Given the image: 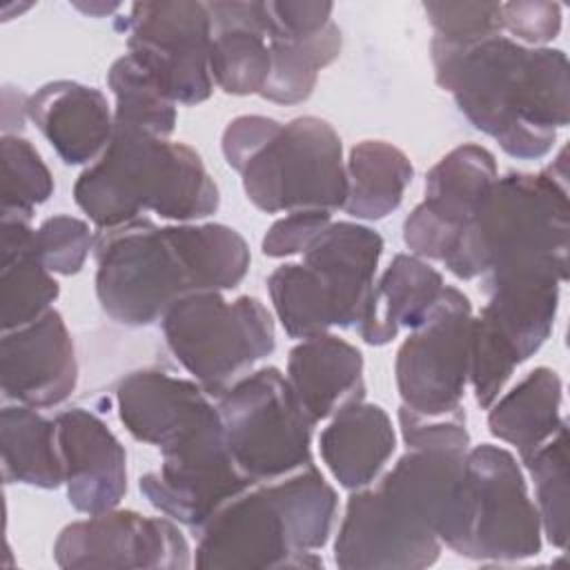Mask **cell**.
<instances>
[{"mask_svg":"<svg viewBox=\"0 0 570 570\" xmlns=\"http://www.w3.org/2000/svg\"><path fill=\"white\" fill-rule=\"evenodd\" d=\"M2 474L7 483L56 490L65 483L56 421L29 405H4L0 412Z\"/></svg>","mask_w":570,"mask_h":570,"instance_id":"cell-29","label":"cell"},{"mask_svg":"<svg viewBox=\"0 0 570 570\" xmlns=\"http://www.w3.org/2000/svg\"><path fill=\"white\" fill-rule=\"evenodd\" d=\"M96 236L87 220L56 214L45 218L33 232V249L51 274H78L94 249Z\"/></svg>","mask_w":570,"mask_h":570,"instance_id":"cell-35","label":"cell"},{"mask_svg":"<svg viewBox=\"0 0 570 570\" xmlns=\"http://www.w3.org/2000/svg\"><path fill=\"white\" fill-rule=\"evenodd\" d=\"M33 232L29 218L2 216L0 321L4 332L38 321L60 294L58 281L36 256Z\"/></svg>","mask_w":570,"mask_h":570,"instance_id":"cell-26","label":"cell"},{"mask_svg":"<svg viewBox=\"0 0 570 570\" xmlns=\"http://www.w3.org/2000/svg\"><path fill=\"white\" fill-rule=\"evenodd\" d=\"M541 519L517 456L492 443L463 461V523L456 554L476 561H521L541 552Z\"/></svg>","mask_w":570,"mask_h":570,"instance_id":"cell-8","label":"cell"},{"mask_svg":"<svg viewBox=\"0 0 570 570\" xmlns=\"http://www.w3.org/2000/svg\"><path fill=\"white\" fill-rule=\"evenodd\" d=\"M568 169L561 149L539 174L499 176L443 265L461 281L528 267H550L568 276Z\"/></svg>","mask_w":570,"mask_h":570,"instance_id":"cell-3","label":"cell"},{"mask_svg":"<svg viewBox=\"0 0 570 570\" xmlns=\"http://www.w3.org/2000/svg\"><path fill=\"white\" fill-rule=\"evenodd\" d=\"M321 459L345 490L372 485L396 450L387 412L365 399L343 405L318 436Z\"/></svg>","mask_w":570,"mask_h":570,"instance_id":"cell-24","label":"cell"},{"mask_svg":"<svg viewBox=\"0 0 570 570\" xmlns=\"http://www.w3.org/2000/svg\"><path fill=\"white\" fill-rule=\"evenodd\" d=\"M561 376L552 367H534L488 407L490 434L514 445L519 456L525 459L566 423L561 419Z\"/></svg>","mask_w":570,"mask_h":570,"instance_id":"cell-27","label":"cell"},{"mask_svg":"<svg viewBox=\"0 0 570 570\" xmlns=\"http://www.w3.org/2000/svg\"><path fill=\"white\" fill-rule=\"evenodd\" d=\"M94 256L96 298L120 325L147 327L160 321L176 298L198 292L176 225L158 227L140 216L100 229Z\"/></svg>","mask_w":570,"mask_h":570,"instance_id":"cell-6","label":"cell"},{"mask_svg":"<svg viewBox=\"0 0 570 570\" xmlns=\"http://www.w3.org/2000/svg\"><path fill=\"white\" fill-rule=\"evenodd\" d=\"M441 546L419 512L376 479L350 494L334 563L343 570H421L436 563Z\"/></svg>","mask_w":570,"mask_h":570,"instance_id":"cell-13","label":"cell"},{"mask_svg":"<svg viewBox=\"0 0 570 570\" xmlns=\"http://www.w3.org/2000/svg\"><path fill=\"white\" fill-rule=\"evenodd\" d=\"M116 407L125 430L158 450L218 419V407L196 381L163 370L127 374L116 387Z\"/></svg>","mask_w":570,"mask_h":570,"instance_id":"cell-19","label":"cell"},{"mask_svg":"<svg viewBox=\"0 0 570 570\" xmlns=\"http://www.w3.org/2000/svg\"><path fill=\"white\" fill-rule=\"evenodd\" d=\"M521 461L534 483V505L541 519V532L550 546L566 550L570 537L568 423Z\"/></svg>","mask_w":570,"mask_h":570,"instance_id":"cell-33","label":"cell"},{"mask_svg":"<svg viewBox=\"0 0 570 570\" xmlns=\"http://www.w3.org/2000/svg\"><path fill=\"white\" fill-rule=\"evenodd\" d=\"M2 154V216L29 218L53 194V178L38 149L22 136L0 140Z\"/></svg>","mask_w":570,"mask_h":570,"instance_id":"cell-34","label":"cell"},{"mask_svg":"<svg viewBox=\"0 0 570 570\" xmlns=\"http://www.w3.org/2000/svg\"><path fill=\"white\" fill-rule=\"evenodd\" d=\"M27 114L65 165H91L114 136L107 96L76 80H51L29 96Z\"/></svg>","mask_w":570,"mask_h":570,"instance_id":"cell-21","label":"cell"},{"mask_svg":"<svg viewBox=\"0 0 570 570\" xmlns=\"http://www.w3.org/2000/svg\"><path fill=\"white\" fill-rule=\"evenodd\" d=\"M76 9H80L82 13H89L94 18H100V16H109L114 13L116 9H120L118 2H73Z\"/></svg>","mask_w":570,"mask_h":570,"instance_id":"cell-40","label":"cell"},{"mask_svg":"<svg viewBox=\"0 0 570 570\" xmlns=\"http://www.w3.org/2000/svg\"><path fill=\"white\" fill-rule=\"evenodd\" d=\"M73 200L100 232L127 225L142 212L194 223L216 214L220 194L189 145L114 125L107 149L80 171Z\"/></svg>","mask_w":570,"mask_h":570,"instance_id":"cell-2","label":"cell"},{"mask_svg":"<svg viewBox=\"0 0 570 570\" xmlns=\"http://www.w3.org/2000/svg\"><path fill=\"white\" fill-rule=\"evenodd\" d=\"M2 394L29 407L65 403L78 383L73 338L58 309L4 332L0 341Z\"/></svg>","mask_w":570,"mask_h":570,"instance_id":"cell-16","label":"cell"},{"mask_svg":"<svg viewBox=\"0 0 570 570\" xmlns=\"http://www.w3.org/2000/svg\"><path fill=\"white\" fill-rule=\"evenodd\" d=\"M497 178V160L490 149L465 142L448 151L425 174L423 200L403 220V243L410 254L443 263Z\"/></svg>","mask_w":570,"mask_h":570,"instance_id":"cell-15","label":"cell"},{"mask_svg":"<svg viewBox=\"0 0 570 570\" xmlns=\"http://www.w3.org/2000/svg\"><path fill=\"white\" fill-rule=\"evenodd\" d=\"M67 501L76 512L118 508L127 492V452L109 425L85 407L56 414Z\"/></svg>","mask_w":570,"mask_h":570,"instance_id":"cell-17","label":"cell"},{"mask_svg":"<svg viewBox=\"0 0 570 570\" xmlns=\"http://www.w3.org/2000/svg\"><path fill=\"white\" fill-rule=\"evenodd\" d=\"M107 85L116 98V127L142 129L158 138H169L174 134L176 102L129 53L111 62L107 71Z\"/></svg>","mask_w":570,"mask_h":570,"instance_id":"cell-32","label":"cell"},{"mask_svg":"<svg viewBox=\"0 0 570 570\" xmlns=\"http://www.w3.org/2000/svg\"><path fill=\"white\" fill-rule=\"evenodd\" d=\"M481 278L488 303L474 318L521 365L548 341L559 309L561 283L568 276L550 267H530Z\"/></svg>","mask_w":570,"mask_h":570,"instance_id":"cell-18","label":"cell"},{"mask_svg":"<svg viewBox=\"0 0 570 570\" xmlns=\"http://www.w3.org/2000/svg\"><path fill=\"white\" fill-rule=\"evenodd\" d=\"M396 416L407 450H470V432L465 428L463 407L441 416H425L401 405Z\"/></svg>","mask_w":570,"mask_h":570,"instance_id":"cell-37","label":"cell"},{"mask_svg":"<svg viewBox=\"0 0 570 570\" xmlns=\"http://www.w3.org/2000/svg\"><path fill=\"white\" fill-rule=\"evenodd\" d=\"M212 20L209 73L218 89L232 96L261 94L269 67L263 2H207Z\"/></svg>","mask_w":570,"mask_h":570,"instance_id":"cell-23","label":"cell"},{"mask_svg":"<svg viewBox=\"0 0 570 570\" xmlns=\"http://www.w3.org/2000/svg\"><path fill=\"white\" fill-rule=\"evenodd\" d=\"M194 566L323 568V559L298 546L276 481H263L229 499L200 528Z\"/></svg>","mask_w":570,"mask_h":570,"instance_id":"cell-11","label":"cell"},{"mask_svg":"<svg viewBox=\"0 0 570 570\" xmlns=\"http://www.w3.org/2000/svg\"><path fill=\"white\" fill-rule=\"evenodd\" d=\"M347 198L343 212L356 220H381L403 203L414 167L403 149L385 140H361L345 163Z\"/></svg>","mask_w":570,"mask_h":570,"instance_id":"cell-28","label":"cell"},{"mask_svg":"<svg viewBox=\"0 0 570 570\" xmlns=\"http://www.w3.org/2000/svg\"><path fill=\"white\" fill-rule=\"evenodd\" d=\"M267 292L276 318L287 336L303 341L334 327V303L330 289L309 265H278L267 276Z\"/></svg>","mask_w":570,"mask_h":570,"instance_id":"cell-31","label":"cell"},{"mask_svg":"<svg viewBox=\"0 0 570 570\" xmlns=\"http://www.w3.org/2000/svg\"><path fill=\"white\" fill-rule=\"evenodd\" d=\"M160 470L138 479V490L165 517L200 530L218 508L252 485L236 468L220 414L189 436L160 450Z\"/></svg>","mask_w":570,"mask_h":570,"instance_id":"cell-12","label":"cell"},{"mask_svg":"<svg viewBox=\"0 0 570 570\" xmlns=\"http://www.w3.org/2000/svg\"><path fill=\"white\" fill-rule=\"evenodd\" d=\"M436 40L468 45L503 33L501 2H423Z\"/></svg>","mask_w":570,"mask_h":570,"instance_id":"cell-36","label":"cell"},{"mask_svg":"<svg viewBox=\"0 0 570 570\" xmlns=\"http://www.w3.org/2000/svg\"><path fill=\"white\" fill-rule=\"evenodd\" d=\"M53 561L60 568L136 570H185L194 563L174 519L118 508L65 525L53 543Z\"/></svg>","mask_w":570,"mask_h":570,"instance_id":"cell-14","label":"cell"},{"mask_svg":"<svg viewBox=\"0 0 570 570\" xmlns=\"http://www.w3.org/2000/svg\"><path fill=\"white\" fill-rule=\"evenodd\" d=\"M436 85L452 94L470 125L519 160L552 151L570 120L568 58L561 49L528 47L510 36L468 45L430 40Z\"/></svg>","mask_w":570,"mask_h":570,"instance_id":"cell-1","label":"cell"},{"mask_svg":"<svg viewBox=\"0 0 570 570\" xmlns=\"http://www.w3.org/2000/svg\"><path fill=\"white\" fill-rule=\"evenodd\" d=\"M122 29L127 31V53L176 105H198L212 96L207 2H136L129 7Z\"/></svg>","mask_w":570,"mask_h":570,"instance_id":"cell-10","label":"cell"},{"mask_svg":"<svg viewBox=\"0 0 570 570\" xmlns=\"http://www.w3.org/2000/svg\"><path fill=\"white\" fill-rule=\"evenodd\" d=\"M443 289L441 272L425 258L396 254L374 283L367 312L356 325L358 336L374 347L387 345L401 327H419L436 307Z\"/></svg>","mask_w":570,"mask_h":570,"instance_id":"cell-25","label":"cell"},{"mask_svg":"<svg viewBox=\"0 0 570 570\" xmlns=\"http://www.w3.org/2000/svg\"><path fill=\"white\" fill-rule=\"evenodd\" d=\"M272 67L261 98L278 105H296L312 96L318 71L332 65L341 53V29L332 20L307 36H269Z\"/></svg>","mask_w":570,"mask_h":570,"instance_id":"cell-30","label":"cell"},{"mask_svg":"<svg viewBox=\"0 0 570 570\" xmlns=\"http://www.w3.org/2000/svg\"><path fill=\"white\" fill-rule=\"evenodd\" d=\"M332 223L330 212H289L272 227L261 240V249L269 258H285L294 254H305L314 238L325 232Z\"/></svg>","mask_w":570,"mask_h":570,"instance_id":"cell-39","label":"cell"},{"mask_svg":"<svg viewBox=\"0 0 570 570\" xmlns=\"http://www.w3.org/2000/svg\"><path fill=\"white\" fill-rule=\"evenodd\" d=\"M216 407L227 450L252 483L274 481L314 463V423L278 367L252 370L218 396Z\"/></svg>","mask_w":570,"mask_h":570,"instance_id":"cell-7","label":"cell"},{"mask_svg":"<svg viewBox=\"0 0 570 570\" xmlns=\"http://www.w3.org/2000/svg\"><path fill=\"white\" fill-rule=\"evenodd\" d=\"M247 200L267 214L336 212L347 198L343 145L318 116L274 120L236 165Z\"/></svg>","mask_w":570,"mask_h":570,"instance_id":"cell-5","label":"cell"},{"mask_svg":"<svg viewBox=\"0 0 570 570\" xmlns=\"http://www.w3.org/2000/svg\"><path fill=\"white\" fill-rule=\"evenodd\" d=\"M470 298L445 285L430 316L401 343L394 361V379L401 405L441 416L461 407L470 381L472 341Z\"/></svg>","mask_w":570,"mask_h":570,"instance_id":"cell-9","label":"cell"},{"mask_svg":"<svg viewBox=\"0 0 570 570\" xmlns=\"http://www.w3.org/2000/svg\"><path fill=\"white\" fill-rule=\"evenodd\" d=\"M285 379L314 425L365 399L361 350L330 332L303 338L289 350Z\"/></svg>","mask_w":570,"mask_h":570,"instance_id":"cell-22","label":"cell"},{"mask_svg":"<svg viewBox=\"0 0 570 570\" xmlns=\"http://www.w3.org/2000/svg\"><path fill=\"white\" fill-rule=\"evenodd\" d=\"M381 254V234L352 220H332L330 227L305 249L303 263L316 269L330 289L334 303V327L356 330L365 316Z\"/></svg>","mask_w":570,"mask_h":570,"instance_id":"cell-20","label":"cell"},{"mask_svg":"<svg viewBox=\"0 0 570 570\" xmlns=\"http://www.w3.org/2000/svg\"><path fill=\"white\" fill-rule=\"evenodd\" d=\"M501 29L521 45L546 47L561 31V4L543 0L501 2Z\"/></svg>","mask_w":570,"mask_h":570,"instance_id":"cell-38","label":"cell"},{"mask_svg":"<svg viewBox=\"0 0 570 570\" xmlns=\"http://www.w3.org/2000/svg\"><path fill=\"white\" fill-rule=\"evenodd\" d=\"M174 358L214 399L276 347L274 318L256 296L227 301L223 292L176 298L160 318Z\"/></svg>","mask_w":570,"mask_h":570,"instance_id":"cell-4","label":"cell"}]
</instances>
